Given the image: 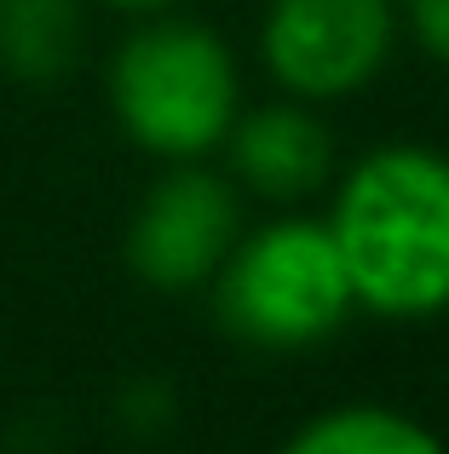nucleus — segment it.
<instances>
[{"instance_id":"obj_8","label":"nucleus","mask_w":449,"mask_h":454,"mask_svg":"<svg viewBox=\"0 0 449 454\" xmlns=\"http://www.w3.org/2000/svg\"><path fill=\"white\" fill-rule=\"evenodd\" d=\"M81 52V0H0V64L18 81H58Z\"/></svg>"},{"instance_id":"obj_7","label":"nucleus","mask_w":449,"mask_h":454,"mask_svg":"<svg viewBox=\"0 0 449 454\" xmlns=\"http://www.w3.org/2000/svg\"><path fill=\"white\" fill-rule=\"evenodd\" d=\"M277 454H444V443L392 403H340L311 414Z\"/></svg>"},{"instance_id":"obj_1","label":"nucleus","mask_w":449,"mask_h":454,"mask_svg":"<svg viewBox=\"0 0 449 454\" xmlns=\"http://www.w3.org/2000/svg\"><path fill=\"white\" fill-rule=\"evenodd\" d=\"M328 236L340 247L358 310L427 322L449 310V155L381 145L340 173Z\"/></svg>"},{"instance_id":"obj_5","label":"nucleus","mask_w":449,"mask_h":454,"mask_svg":"<svg viewBox=\"0 0 449 454\" xmlns=\"http://www.w3.org/2000/svg\"><path fill=\"white\" fill-rule=\"evenodd\" d=\"M236 236H242V207H236L231 178L208 173L196 161H179L133 207L127 265L145 288L191 294L214 282V270L224 265Z\"/></svg>"},{"instance_id":"obj_3","label":"nucleus","mask_w":449,"mask_h":454,"mask_svg":"<svg viewBox=\"0 0 449 454\" xmlns=\"http://www.w3.org/2000/svg\"><path fill=\"white\" fill-rule=\"evenodd\" d=\"M110 110L138 150L161 161H202L242 110V75L219 29L156 18L110 58Z\"/></svg>"},{"instance_id":"obj_10","label":"nucleus","mask_w":449,"mask_h":454,"mask_svg":"<svg viewBox=\"0 0 449 454\" xmlns=\"http://www.w3.org/2000/svg\"><path fill=\"white\" fill-rule=\"evenodd\" d=\"M110 6H122V12H168L173 0H110Z\"/></svg>"},{"instance_id":"obj_4","label":"nucleus","mask_w":449,"mask_h":454,"mask_svg":"<svg viewBox=\"0 0 449 454\" xmlns=\"http://www.w3.org/2000/svg\"><path fill=\"white\" fill-rule=\"evenodd\" d=\"M398 46V0H271L259 58L288 98L328 104L363 92Z\"/></svg>"},{"instance_id":"obj_9","label":"nucleus","mask_w":449,"mask_h":454,"mask_svg":"<svg viewBox=\"0 0 449 454\" xmlns=\"http://www.w3.org/2000/svg\"><path fill=\"white\" fill-rule=\"evenodd\" d=\"M398 23L415 35V46H421L427 58L449 64V0H404Z\"/></svg>"},{"instance_id":"obj_2","label":"nucleus","mask_w":449,"mask_h":454,"mask_svg":"<svg viewBox=\"0 0 449 454\" xmlns=\"http://www.w3.org/2000/svg\"><path fill=\"white\" fill-rule=\"evenodd\" d=\"M214 310L236 345L288 356L335 340L358 317V294L323 219H271L231 242L214 270Z\"/></svg>"},{"instance_id":"obj_6","label":"nucleus","mask_w":449,"mask_h":454,"mask_svg":"<svg viewBox=\"0 0 449 454\" xmlns=\"http://www.w3.org/2000/svg\"><path fill=\"white\" fill-rule=\"evenodd\" d=\"M224 150H231V173L265 201L311 196L328 178V167H335V138H328L323 115L305 98L236 110L231 133H224Z\"/></svg>"}]
</instances>
